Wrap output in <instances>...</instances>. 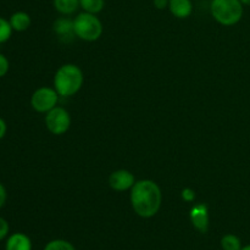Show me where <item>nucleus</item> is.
Here are the masks:
<instances>
[{"instance_id":"obj_1","label":"nucleus","mask_w":250,"mask_h":250,"mask_svg":"<svg viewBox=\"0 0 250 250\" xmlns=\"http://www.w3.org/2000/svg\"><path fill=\"white\" fill-rule=\"evenodd\" d=\"M131 205L134 212L143 219L155 216L161 208L163 193L156 182L151 180L137 181L131 189Z\"/></svg>"},{"instance_id":"obj_2","label":"nucleus","mask_w":250,"mask_h":250,"mask_svg":"<svg viewBox=\"0 0 250 250\" xmlns=\"http://www.w3.org/2000/svg\"><path fill=\"white\" fill-rule=\"evenodd\" d=\"M84 82L82 70L75 63L60 66L54 76V88L60 97L68 98L77 94Z\"/></svg>"},{"instance_id":"obj_3","label":"nucleus","mask_w":250,"mask_h":250,"mask_svg":"<svg viewBox=\"0 0 250 250\" xmlns=\"http://www.w3.org/2000/svg\"><path fill=\"white\" fill-rule=\"evenodd\" d=\"M243 6L239 0H211L210 12L217 23L231 27L238 23L243 17Z\"/></svg>"},{"instance_id":"obj_4","label":"nucleus","mask_w":250,"mask_h":250,"mask_svg":"<svg viewBox=\"0 0 250 250\" xmlns=\"http://www.w3.org/2000/svg\"><path fill=\"white\" fill-rule=\"evenodd\" d=\"M73 32L82 41L95 42L102 37L103 23L97 15L83 11L73 19Z\"/></svg>"},{"instance_id":"obj_5","label":"nucleus","mask_w":250,"mask_h":250,"mask_svg":"<svg viewBox=\"0 0 250 250\" xmlns=\"http://www.w3.org/2000/svg\"><path fill=\"white\" fill-rule=\"evenodd\" d=\"M59 93L55 88L41 87L33 92L31 97V106L39 114H46L58 105Z\"/></svg>"},{"instance_id":"obj_6","label":"nucleus","mask_w":250,"mask_h":250,"mask_svg":"<svg viewBox=\"0 0 250 250\" xmlns=\"http://www.w3.org/2000/svg\"><path fill=\"white\" fill-rule=\"evenodd\" d=\"M45 126L51 134L62 136L70 129L71 116L62 106H55L45 115Z\"/></svg>"},{"instance_id":"obj_7","label":"nucleus","mask_w":250,"mask_h":250,"mask_svg":"<svg viewBox=\"0 0 250 250\" xmlns=\"http://www.w3.org/2000/svg\"><path fill=\"white\" fill-rule=\"evenodd\" d=\"M136 182V177L128 170H116L109 176V186L116 192H126L132 189Z\"/></svg>"},{"instance_id":"obj_8","label":"nucleus","mask_w":250,"mask_h":250,"mask_svg":"<svg viewBox=\"0 0 250 250\" xmlns=\"http://www.w3.org/2000/svg\"><path fill=\"white\" fill-rule=\"evenodd\" d=\"M190 221L193 226L202 233H205L209 229V211L205 204H195L190 210Z\"/></svg>"},{"instance_id":"obj_9","label":"nucleus","mask_w":250,"mask_h":250,"mask_svg":"<svg viewBox=\"0 0 250 250\" xmlns=\"http://www.w3.org/2000/svg\"><path fill=\"white\" fill-rule=\"evenodd\" d=\"M168 10L177 19H187L193 14L192 0H168Z\"/></svg>"},{"instance_id":"obj_10","label":"nucleus","mask_w":250,"mask_h":250,"mask_svg":"<svg viewBox=\"0 0 250 250\" xmlns=\"http://www.w3.org/2000/svg\"><path fill=\"white\" fill-rule=\"evenodd\" d=\"M5 250H32V242L27 234L16 232L6 239Z\"/></svg>"},{"instance_id":"obj_11","label":"nucleus","mask_w":250,"mask_h":250,"mask_svg":"<svg viewBox=\"0 0 250 250\" xmlns=\"http://www.w3.org/2000/svg\"><path fill=\"white\" fill-rule=\"evenodd\" d=\"M9 22L15 32H24L31 27L32 20L27 12L16 11L10 16Z\"/></svg>"},{"instance_id":"obj_12","label":"nucleus","mask_w":250,"mask_h":250,"mask_svg":"<svg viewBox=\"0 0 250 250\" xmlns=\"http://www.w3.org/2000/svg\"><path fill=\"white\" fill-rule=\"evenodd\" d=\"M53 29L60 38H66V37L75 36L73 32V20L68 19V17H60V19L55 20L53 24Z\"/></svg>"},{"instance_id":"obj_13","label":"nucleus","mask_w":250,"mask_h":250,"mask_svg":"<svg viewBox=\"0 0 250 250\" xmlns=\"http://www.w3.org/2000/svg\"><path fill=\"white\" fill-rule=\"evenodd\" d=\"M54 9L62 16L73 15L80 7V0H53Z\"/></svg>"},{"instance_id":"obj_14","label":"nucleus","mask_w":250,"mask_h":250,"mask_svg":"<svg viewBox=\"0 0 250 250\" xmlns=\"http://www.w3.org/2000/svg\"><path fill=\"white\" fill-rule=\"evenodd\" d=\"M105 0H80V7L85 12L98 15L103 11Z\"/></svg>"},{"instance_id":"obj_15","label":"nucleus","mask_w":250,"mask_h":250,"mask_svg":"<svg viewBox=\"0 0 250 250\" xmlns=\"http://www.w3.org/2000/svg\"><path fill=\"white\" fill-rule=\"evenodd\" d=\"M221 247L224 250H241L242 242L236 234H226L222 237Z\"/></svg>"},{"instance_id":"obj_16","label":"nucleus","mask_w":250,"mask_h":250,"mask_svg":"<svg viewBox=\"0 0 250 250\" xmlns=\"http://www.w3.org/2000/svg\"><path fill=\"white\" fill-rule=\"evenodd\" d=\"M12 32L14 29H12L9 20H5L4 17L0 16V44L6 43L11 38Z\"/></svg>"},{"instance_id":"obj_17","label":"nucleus","mask_w":250,"mask_h":250,"mask_svg":"<svg viewBox=\"0 0 250 250\" xmlns=\"http://www.w3.org/2000/svg\"><path fill=\"white\" fill-rule=\"evenodd\" d=\"M44 250H76L75 247L67 241L63 239H55V241L49 242L45 246Z\"/></svg>"},{"instance_id":"obj_18","label":"nucleus","mask_w":250,"mask_h":250,"mask_svg":"<svg viewBox=\"0 0 250 250\" xmlns=\"http://www.w3.org/2000/svg\"><path fill=\"white\" fill-rule=\"evenodd\" d=\"M9 68H10L9 60H7V58L4 55V54L0 53V78L6 76V73L9 72Z\"/></svg>"},{"instance_id":"obj_19","label":"nucleus","mask_w":250,"mask_h":250,"mask_svg":"<svg viewBox=\"0 0 250 250\" xmlns=\"http://www.w3.org/2000/svg\"><path fill=\"white\" fill-rule=\"evenodd\" d=\"M10 231V226H9V222L4 219V217L0 216V242L2 239H5L9 234Z\"/></svg>"},{"instance_id":"obj_20","label":"nucleus","mask_w":250,"mask_h":250,"mask_svg":"<svg viewBox=\"0 0 250 250\" xmlns=\"http://www.w3.org/2000/svg\"><path fill=\"white\" fill-rule=\"evenodd\" d=\"M181 197L185 202L192 203L195 200V192L192 189V188H185V189L181 192Z\"/></svg>"},{"instance_id":"obj_21","label":"nucleus","mask_w":250,"mask_h":250,"mask_svg":"<svg viewBox=\"0 0 250 250\" xmlns=\"http://www.w3.org/2000/svg\"><path fill=\"white\" fill-rule=\"evenodd\" d=\"M7 199V192H6V188L4 187L1 182H0V209L5 205Z\"/></svg>"},{"instance_id":"obj_22","label":"nucleus","mask_w":250,"mask_h":250,"mask_svg":"<svg viewBox=\"0 0 250 250\" xmlns=\"http://www.w3.org/2000/svg\"><path fill=\"white\" fill-rule=\"evenodd\" d=\"M153 4L158 10H164L168 7V0H153Z\"/></svg>"},{"instance_id":"obj_23","label":"nucleus","mask_w":250,"mask_h":250,"mask_svg":"<svg viewBox=\"0 0 250 250\" xmlns=\"http://www.w3.org/2000/svg\"><path fill=\"white\" fill-rule=\"evenodd\" d=\"M6 131H7L6 122H5L4 119H1V117H0V141H1V139L5 137Z\"/></svg>"},{"instance_id":"obj_24","label":"nucleus","mask_w":250,"mask_h":250,"mask_svg":"<svg viewBox=\"0 0 250 250\" xmlns=\"http://www.w3.org/2000/svg\"><path fill=\"white\" fill-rule=\"evenodd\" d=\"M243 5H247V6H250V0H239Z\"/></svg>"},{"instance_id":"obj_25","label":"nucleus","mask_w":250,"mask_h":250,"mask_svg":"<svg viewBox=\"0 0 250 250\" xmlns=\"http://www.w3.org/2000/svg\"><path fill=\"white\" fill-rule=\"evenodd\" d=\"M241 250H250V244L249 246H246V247H242Z\"/></svg>"}]
</instances>
